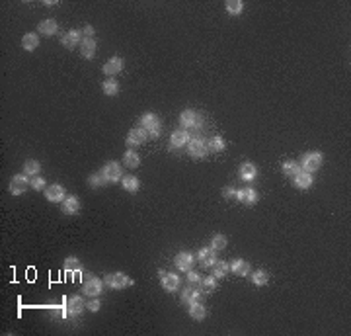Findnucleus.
<instances>
[{
  "instance_id": "5",
  "label": "nucleus",
  "mask_w": 351,
  "mask_h": 336,
  "mask_svg": "<svg viewBox=\"0 0 351 336\" xmlns=\"http://www.w3.org/2000/svg\"><path fill=\"white\" fill-rule=\"evenodd\" d=\"M104 283L109 289H125V287L133 285V280L127 274H123V272H113V274L104 276Z\"/></svg>"
},
{
  "instance_id": "17",
  "label": "nucleus",
  "mask_w": 351,
  "mask_h": 336,
  "mask_svg": "<svg viewBox=\"0 0 351 336\" xmlns=\"http://www.w3.org/2000/svg\"><path fill=\"white\" fill-rule=\"evenodd\" d=\"M238 174H240V178L244 180V182H254L256 178H258V166L254 164V162H242L240 164V168H238Z\"/></svg>"
},
{
  "instance_id": "36",
  "label": "nucleus",
  "mask_w": 351,
  "mask_h": 336,
  "mask_svg": "<svg viewBox=\"0 0 351 336\" xmlns=\"http://www.w3.org/2000/svg\"><path fill=\"white\" fill-rule=\"evenodd\" d=\"M242 10H244V2H242V0H228V2H227V12H228L230 16H240Z\"/></svg>"
},
{
  "instance_id": "34",
  "label": "nucleus",
  "mask_w": 351,
  "mask_h": 336,
  "mask_svg": "<svg viewBox=\"0 0 351 336\" xmlns=\"http://www.w3.org/2000/svg\"><path fill=\"white\" fill-rule=\"evenodd\" d=\"M211 270H213V276H215L217 280H221V278H227V274L230 272V264L225 262V260H217Z\"/></svg>"
},
{
  "instance_id": "43",
  "label": "nucleus",
  "mask_w": 351,
  "mask_h": 336,
  "mask_svg": "<svg viewBox=\"0 0 351 336\" xmlns=\"http://www.w3.org/2000/svg\"><path fill=\"white\" fill-rule=\"evenodd\" d=\"M186 274H188V281H190V283H199V281H201V276H199L197 272L190 270V272H186Z\"/></svg>"
},
{
  "instance_id": "38",
  "label": "nucleus",
  "mask_w": 351,
  "mask_h": 336,
  "mask_svg": "<svg viewBox=\"0 0 351 336\" xmlns=\"http://www.w3.org/2000/svg\"><path fill=\"white\" fill-rule=\"evenodd\" d=\"M199 285H201V289L203 291H213L215 287H217V278L211 274V276H207V278H201V281H199Z\"/></svg>"
},
{
  "instance_id": "39",
  "label": "nucleus",
  "mask_w": 351,
  "mask_h": 336,
  "mask_svg": "<svg viewBox=\"0 0 351 336\" xmlns=\"http://www.w3.org/2000/svg\"><path fill=\"white\" fill-rule=\"evenodd\" d=\"M88 184H90V188H102V186H105V180H104V176H102V172H94V174H90V178H88Z\"/></svg>"
},
{
  "instance_id": "15",
  "label": "nucleus",
  "mask_w": 351,
  "mask_h": 336,
  "mask_svg": "<svg viewBox=\"0 0 351 336\" xmlns=\"http://www.w3.org/2000/svg\"><path fill=\"white\" fill-rule=\"evenodd\" d=\"M236 200L244 205H256L258 204V192L252 188V186H246V188H240L236 192Z\"/></svg>"
},
{
  "instance_id": "2",
  "label": "nucleus",
  "mask_w": 351,
  "mask_h": 336,
  "mask_svg": "<svg viewBox=\"0 0 351 336\" xmlns=\"http://www.w3.org/2000/svg\"><path fill=\"white\" fill-rule=\"evenodd\" d=\"M140 127L146 131L148 139H156L162 133V123H160L158 115L152 113V112H146V113L140 115Z\"/></svg>"
},
{
  "instance_id": "25",
  "label": "nucleus",
  "mask_w": 351,
  "mask_h": 336,
  "mask_svg": "<svg viewBox=\"0 0 351 336\" xmlns=\"http://www.w3.org/2000/svg\"><path fill=\"white\" fill-rule=\"evenodd\" d=\"M65 272H67V276H78V274H82V264H80V260L76 258V256H69L67 260H65Z\"/></svg>"
},
{
  "instance_id": "32",
  "label": "nucleus",
  "mask_w": 351,
  "mask_h": 336,
  "mask_svg": "<svg viewBox=\"0 0 351 336\" xmlns=\"http://www.w3.org/2000/svg\"><path fill=\"white\" fill-rule=\"evenodd\" d=\"M281 170H283V174L285 176H289V178H295L302 168H300V164L297 162V160H285L283 162V166H281Z\"/></svg>"
},
{
  "instance_id": "1",
  "label": "nucleus",
  "mask_w": 351,
  "mask_h": 336,
  "mask_svg": "<svg viewBox=\"0 0 351 336\" xmlns=\"http://www.w3.org/2000/svg\"><path fill=\"white\" fill-rule=\"evenodd\" d=\"M180 125L182 129H188V131H201L203 127V115L195 110H184L180 113Z\"/></svg>"
},
{
  "instance_id": "13",
  "label": "nucleus",
  "mask_w": 351,
  "mask_h": 336,
  "mask_svg": "<svg viewBox=\"0 0 351 336\" xmlns=\"http://www.w3.org/2000/svg\"><path fill=\"white\" fill-rule=\"evenodd\" d=\"M102 71H104V75H107V78H113L115 75H119V73L123 71V59H121L119 55H113V57L102 67Z\"/></svg>"
},
{
  "instance_id": "44",
  "label": "nucleus",
  "mask_w": 351,
  "mask_h": 336,
  "mask_svg": "<svg viewBox=\"0 0 351 336\" xmlns=\"http://www.w3.org/2000/svg\"><path fill=\"white\" fill-rule=\"evenodd\" d=\"M82 36H84V37H94V36H96V30H94V26L86 24V26L82 28Z\"/></svg>"
},
{
  "instance_id": "31",
  "label": "nucleus",
  "mask_w": 351,
  "mask_h": 336,
  "mask_svg": "<svg viewBox=\"0 0 351 336\" xmlns=\"http://www.w3.org/2000/svg\"><path fill=\"white\" fill-rule=\"evenodd\" d=\"M39 172H41V164H39V160L30 158V160L24 162V174H26V176L35 178V176H39Z\"/></svg>"
},
{
  "instance_id": "42",
  "label": "nucleus",
  "mask_w": 351,
  "mask_h": 336,
  "mask_svg": "<svg viewBox=\"0 0 351 336\" xmlns=\"http://www.w3.org/2000/svg\"><path fill=\"white\" fill-rule=\"evenodd\" d=\"M100 307H102V303H100V299H98V297H92V299L86 303V309H88V311H92V313H98V311H100Z\"/></svg>"
},
{
  "instance_id": "11",
  "label": "nucleus",
  "mask_w": 351,
  "mask_h": 336,
  "mask_svg": "<svg viewBox=\"0 0 351 336\" xmlns=\"http://www.w3.org/2000/svg\"><path fill=\"white\" fill-rule=\"evenodd\" d=\"M158 278H160V283L166 291H176L180 287V276L174 274V272H166V270H160L158 272Z\"/></svg>"
},
{
  "instance_id": "18",
  "label": "nucleus",
  "mask_w": 351,
  "mask_h": 336,
  "mask_svg": "<svg viewBox=\"0 0 351 336\" xmlns=\"http://www.w3.org/2000/svg\"><path fill=\"white\" fill-rule=\"evenodd\" d=\"M82 39H84L82 30H70V32H67V34L61 37V43H63L67 49H72V47H76L78 43H82Z\"/></svg>"
},
{
  "instance_id": "45",
  "label": "nucleus",
  "mask_w": 351,
  "mask_h": 336,
  "mask_svg": "<svg viewBox=\"0 0 351 336\" xmlns=\"http://www.w3.org/2000/svg\"><path fill=\"white\" fill-rule=\"evenodd\" d=\"M43 4H45V6H57L59 2H57V0H45V2H43Z\"/></svg>"
},
{
  "instance_id": "4",
  "label": "nucleus",
  "mask_w": 351,
  "mask_h": 336,
  "mask_svg": "<svg viewBox=\"0 0 351 336\" xmlns=\"http://www.w3.org/2000/svg\"><path fill=\"white\" fill-rule=\"evenodd\" d=\"M100 172H102L105 184H115V182H121V178H123V166L115 160H109L104 164V168Z\"/></svg>"
},
{
  "instance_id": "8",
  "label": "nucleus",
  "mask_w": 351,
  "mask_h": 336,
  "mask_svg": "<svg viewBox=\"0 0 351 336\" xmlns=\"http://www.w3.org/2000/svg\"><path fill=\"white\" fill-rule=\"evenodd\" d=\"M104 280L96 278V276H88L84 285H82V291L88 295V297H100V293L104 291Z\"/></svg>"
},
{
  "instance_id": "22",
  "label": "nucleus",
  "mask_w": 351,
  "mask_h": 336,
  "mask_svg": "<svg viewBox=\"0 0 351 336\" xmlns=\"http://www.w3.org/2000/svg\"><path fill=\"white\" fill-rule=\"evenodd\" d=\"M201 295H203V289L201 287H186L184 291H182V301L186 303V305H192V303H195V301H199L201 299Z\"/></svg>"
},
{
  "instance_id": "19",
  "label": "nucleus",
  "mask_w": 351,
  "mask_h": 336,
  "mask_svg": "<svg viewBox=\"0 0 351 336\" xmlns=\"http://www.w3.org/2000/svg\"><path fill=\"white\" fill-rule=\"evenodd\" d=\"M293 184H295V188H298V190H308V188L314 184V176H312L310 172L300 170V172L293 178Z\"/></svg>"
},
{
  "instance_id": "14",
  "label": "nucleus",
  "mask_w": 351,
  "mask_h": 336,
  "mask_svg": "<svg viewBox=\"0 0 351 336\" xmlns=\"http://www.w3.org/2000/svg\"><path fill=\"white\" fill-rule=\"evenodd\" d=\"M148 139V135H146V131L142 129V127H133L129 133H127V145L129 147H140V145H144V141Z\"/></svg>"
},
{
  "instance_id": "12",
  "label": "nucleus",
  "mask_w": 351,
  "mask_h": 336,
  "mask_svg": "<svg viewBox=\"0 0 351 336\" xmlns=\"http://www.w3.org/2000/svg\"><path fill=\"white\" fill-rule=\"evenodd\" d=\"M45 198L51 202V204H63L65 198H67V192L61 184H51L45 188Z\"/></svg>"
},
{
  "instance_id": "23",
  "label": "nucleus",
  "mask_w": 351,
  "mask_h": 336,
  "mask_svg": "<svg viewBox=\"0 0 351 336\" xmlns=\"http://www.w3.org/2000/svg\"><path fill=\"white\" fill-rule=\"evenodd\" d=\"M188 313L193 320H203L207 317V307L201 303V301H195L192 305H188Z\"/></svg>"
},
{
  "instance_id": "10",
  "label": "nucleus",
  "mask_w": 351,
  "mask_h": 336,
  "mask_svg": "<svg viewBox=\"0 0 351 336\" xmlns=\"http://www.w3.org/2000/svg\"><path fill=\"white\" fill-rule=\"evenodd\" d=\"M192 139V131L188 129H176L172 135H170V149H182V147H188Z\"/></svg>"
},
{
  "instance_id": "6",
  "label": "nucleus",
  "mask_w": 351,
  "mask_h": 336,
  "mask_svg": "<svg viewBox=\"0 0 351 336\" xmlns=\"http://www.w3.org/2000/svg\"><path fill=\"white\" fill-rule=\"evenodd\" d=\"M28 188H32V180H30V176H26L24 172L12 176V180H10V184H8V190H10L12 196H22Z\"/></svg>"
},
{
  "instance_id": "24",
  "label": "nucleus",
  "mask_w": 351,
  "mask_h": 336,
  "mask_svg": "<svg viewBox=\"0 0 351 336\" xmlns=\"http://www.w3.org/2000/svg\"><path fill=\"white\" fill-rule=\"evenodd\" d=\"M78 209H80V200L76 196H67L65 202H63V213L65 215H74V213H78Z\"/></svg>"
},
{
  "instance_id": "35",
  "label": "nucleus",
  "mask_w": 351,
  "mask_h": 336,
  "mask_svg": "<svg viewBox=\"0 0 351 336\" xmlns=\"http://www.w3.org/2000/svg\"><path fill=\"white\" fill-rule=\"evenodd\" d=\"M102 88H104V94H105V96H117V92H119V82H117L115 78H105L104 84H102Z\"/></svg>"
},
{
  "instance_id": "41",
  "label": "nucleus",
  "mask_w": 351,
  "mask_h": 336,
  "mask_svg": "<svg viewBox=\"0 0 351 336\" xmlns=\"http://www.w3.org/2000/svg\"><path fill=\"white\" fill-rule=\"evenodd\" d=\"M236 192H238L236 188H232V186H225V188H223V198L232 202V200H236Z\"/></svg>"
},
{
  "instance_id": "29",
  "label": "nucleus",
  "mask_w": 351,
  "mask_h": 336,
  "mask_svg": "<svg viewBox=\"0 0 351 336\" xmlns=\"http://www.w3.org/2000/svg\"><path fill=\"white\" fill-rule=\"evenodd\" d=\"M139 164H140L139 152L133 150V149H127V150L123 152V166H125V168H137Z\"/></svg>"
},
{
  "instance_id": "16",
  "label": "nucleus",
  "mask_w": 351,
  "mask_h": 336,
  "mask_svg": "<svg viewBox=\"0 0 351 336\" xmlns=\"http://www.w3.org/2000/svg\"><path fill=\"white\" fill-rule=\"evenodd\" d=\"M195 258L201 262L203 268H213L215 262H217V250H213L211 246H203V248L197 252Z\"/></svg>"
},
{
  "instance_id": "9",
  "label": "nucleus",
  "mask_w": 351,
  "mask_h": 336,
  "mask_svg": "<svg viewBox=\"0 0 351 336\" xmlns=\"http://www.w3.org/2000/svg\"><path fill=\"white\" fill-rule=\"evenodd\" d=\"M174 264H176V268H178L180 272H190V270H193L195 254H192V252H188V250H182V252L176 254Z\"/></svg>"
},
{
  "instance_id": "26",
  "label": "nucleus",
  "mask_w": 351,
  "mask_h": 336,
  "mask_svg": "<svg viewBox=\"0 0 351 336\" xmlns=\"http://www.w3.org/2000/svg\"><path fill=\"white\" fill-rule=\"evenodd\" d=\"M230 272L236 274V276H250V264L244 260V258H236L230 262Z\"/></svg>"
},
{
  "instance_id": "28",
  "label": "nucleus",
  "mask_w": 351,
  "mask_h": 336,
  "mask_svg": "<svg viewBox=\"0 0 351 336\" xmlns=\"http://www.w3.org/2000/svg\"><path fill=\"white\" fill-rule=\"evenodd\" d=\"M22 47L26 51H35L39 47V36L35 32H28L24 37H22Z\"/></svg>"
},
{
  "instance_id": "20",
  "label": "nucleus",
  "mask_w": 351,
  "mask_h": 336,
  "mask_svg": "<svg viewBox=\"0 0 351 336\" xmlns=\"http://www.w3.org/2000/svg\"><path fill=\"white\" fill-rule=\"evenodd\" d=\"M96 49H98V43L94 37H84L82 43H80V53L84 59H94L96 55Z\"/></svg>"
},
{
  "instance_id": "33",
  "label": "nucleus",
  "mask_w": 351,
  "mask_h": 336,
  "mask_svg": "<svg viewBox=\"0 0 351 336\" xmlns=\"http://www.w3.org/2000/svg\"><path fill=\"white\" fill-rule=\"evenodd\" d=\"M250 280H252V283H254V285H258V287H263V285H267V281H269V274H267L263 268H260V270L252 272Z\"/></svg>"
},
{
  "instance_id": "21",
  "label": "nucleus",
  "mask_w": 351,
  "mask_h": 336,
  "mask_svg": "<svg viewBox=\"0 0 351 336\" xmlns=\"http://www.w3.org/2000/svg\"><path fill=\"white\" fill-rule=\"evenodd\" d=\"M37 32H39L41 36H45V37H51V36H55V34L59 32V24H57L55 20L47 18V20L39 22V26H37Z\"/></svg>"
},
{
  "instance_id": "40",
  "label": "nucleus",
  "mask_w": 351,
  "mask_h": 336,
  "mask_svg": "<svg viewBox=\"0 0 351 336\" xmlns=\"http://www.w3.org/2000/svg\"><path fill=\"white\" fill-rule=\"evenodd\" d=\"M32 188H34L35 192H41V190H45V188H47V182H45V178H43V176H35V178H32Z\"/></svg>"
},
{
  "instance_id": "3",
  "label": "nucleus",
  "mask_w": 351,
  "mask_h": 336,
  "mask_svg": "<svg viewBox=\"0 0 351 336\" xmlns=\"http://www.w3.org/2000/svg\"><path fill=\"white\" fill-rule=\"evenodd\" d=\"M322 162H324V156H322V152L320 150H310V152H304L302 154V158H300V168L304 172H310V174H314L318 168L322 166Z\"/></svg>"
},
{
  "instance_id": "7",
  "label": "nucleus",
  "mask_w": 351,
  "mask_h": 336,
  "mask_svg": "<svg viewBox=\"0 0 351 336\" xmlns=\"http://www.w3.org/2000/svg\"><path fill=\"white\" fill-rule=\"evenodd\" d=\"M188 152L193 158H203L207 154V141L203 137H199V135L192 137L190 143H188Z\"/></svg>"
},
{
  "instance_id": "30",
  "label": "nucleus",
  "mask_w": 351,
  "mask_h": 336,
  "mask_svg": "<svg viewBox=\"0 0 351 336\" xmlns=\"http://www.w3.org/2000/svg\"><path fill=\"white\" fill-rule=\"evenodd\" d=\"M121 186H123L125 192L135 194V192H139V188H140V180H139L137 176L129 174V176H123V178H121Z\"/></svg>"
},
{
  "instance_id": "27",
  "label": "nucleus",
  "mask_w": 351,
  "mask_h": 336,
  "mask_svg": "<svg viewBox=\"0 0 351 336\" xmlns=\"http://www.w3.org/2000/svg\"><path fill=\"white\" fill-rule=\"evenodd\" d=\"M227 149V141L223 135H213L209 141H207V150L209 152H223Z\"/></svg>"
},
{
  "instance_id": "37",
  "label": "nucleus",
  "mask_w": 351,
  "mask_h": 336,
  "mask_svg": "<svg viewBox=\"0 0 351 336\" xmlns=\"http://www.w3.org/2000/svg\"><path fill=\"white\" fill-rule=\"evenodd\" d=\"M227 244H228V239L225 237V235H215L213 239H211V248L213 250H225L227 248Z\"/></svg>"
}]
</instances>
